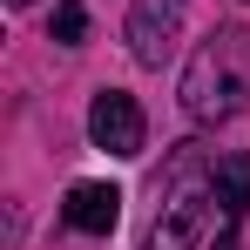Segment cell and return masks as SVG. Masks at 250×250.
I'll return each mask as SVG.
<instances>
[{
	"instance_id": "cell-1",
	"label": "cell",
	"mask_w": 250,
	"mask_h": 250,
	"mask_svg": "<svg viewBox=\"0 0 250 250\" xmlns=\"http://www.w3.org/2000/svg\"><path fill=\"white\" fill-rule=\"evenodd\" d=\"M156 223H149V244L142 250H196L209 223V203H216V169H209L203 142H176L163 169V189H156Z\"/></svg>"
},
{
	"instance_id": "cell-2",
	"label": "cell",
	"mask_w": 250,
	"mask_h": 250,
	"mask_svg": "<svg viewBox=\"0 0 250 250\" xmlns=\"http://www.w3.org/2000/svg\"><path fill=\"white\" fill-rule=\"evenodd\" d=\"M244 95H250V34L216 27L183 75V108H189V122H230L244 108Z\"/></svg>"
},
{
	"instance_id": "cell-3",
	"label": "cell",
	"mask_w": 250,
	"mask_h": 250,
	"mask_svg": "<svg viewBox=\"0 0 250 250\" xmlns=\"http://www.w3.org/2000/svg\"><path fill=\"white\" fill-rule=\"evenodd\" d=\"M88 135H95V149H108V156H142V135H149V122H142L135 95H122V88H102V95H95V108H88Z\"/></svg>"
},
{
	"instance_id": "cell-4",
	"label": "cell",
	"mask_w": 250,
	"mask_h": 250,
	"mask_svg": "<svg viewBox=\"0 0 250 250\" xmlns=\"http://www.w3.org/2000/svg\"><path fill=\"white\" fill-rule=\"evenodd\" d=\"M183 7L189 0H135L128 14V47L142 68H163V54L176 47V27H183Z\"/></svg>"
},
{
	"instance_id": "cell-5",
	"label": "cell",
	"mask_w": 250,
	"mask_h": 250,
	"mask_svg": "<svg viewBox=\"0 0 250 250\" xmlns=\"http://www.w3.org/2000/svg\"><path fill=\"white\" fill-rule=\"evenodd\" d=\"M61 216H68V230H82V237H108L115 216H122V189H115V183H75L68 203H61Z\"/></svg>"
},
{
	"instance_id": "cell-6",
	"label": "cell",
	"mask_w": 250,
	"mask_h": 250,
	"mask_svg": "<svg viewBox=\"0 0 250 250\" xmlns=\"http://www.w3.org/2000/svg\"><path fill=\"white\" fill-rule=\"evenodd\" d=\"M216 203H223V230L244 223V209H250V156L244 149L216 156Z\"/></svg>"
},
{
	"instance_id": "cell-7",
	"label": "cell",
	"mask_w": 250,
	"mask_h": 250,
	"mask_svg": "<svg viewBox=\"0 0 250 250\" xmlns=\"http://www.w3.org/2000/svg\"><path fill=\"white\" fill-rule=\"evenodd\" d=\"M82 34H88V7H82V0H61V7H54V41L82 47Z\"/></svg>"
},
{
	"instance_id": "cell-8",
	"label": "cell",
	"mask_w": 250,
	"mask_h": 250,
	"mask_svg": "<svg viewBox=\"0 0 250 250\" xmlns=\"http://www.w3.org/2000/svg\"><path fill=\"white\" fill-rule=\"evenodd\" d=\"M14 7H27V0H14Z\"/></svg>"
}]
</instances>
